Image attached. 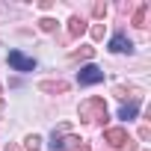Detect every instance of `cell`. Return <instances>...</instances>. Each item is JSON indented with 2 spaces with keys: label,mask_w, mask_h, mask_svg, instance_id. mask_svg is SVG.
Instances as JSON below:
<instances>
[{
  "label": "cell",
  "mask_w": 151,
  "mask_h": 151,
  "mask_svg": "<svg viewBox=\"0 0 151 151\" xmlns=\"http://www.w3.org/2000/svg\"><path fill=\"white\" fill-rule=\"evenodd\" d=\"M80 119L83 122H107V104H104V98H86L80 104Z\"/></svg>",
  "instance_id": "1"
},
{
  "label": "cell",
  "mask_w": 151,
  "mask_h": 151,
  "mask_svg": "<svg viewBox=\"0 0 151 151\" xmlns=\"http://www.w3.org/2000/svg\"><path fill=\"white\" fill-rule=\"evenodd\" d=\"M104 142H110L119 151H136V142H133V136L124 127H107L104 130Z\"/></svg>",
  "instance_id": "2"
},
{
  "label": "cell",
  "mask_w": 151,
  "mask_h": 151,
  "mask_svg": "<svg viewBox=\"0 0 151 151\" xmlns=\"http://www.w3.org/2000/svg\"><path fill=\"white\" fill-rule=\"evenodd\" d=\"M80 142H83L80 136L68 133V127H65V124H59V127L53 130V142H50V148H53V151H77V145H80Z\"/></svg>",
  "instance_id": "3"
},
{
  "label": "cell",
  "mask_w": 151,
  "mask_h": 151,
  "mask_svg": "<svg viewBox=\"0 0 151 151\" xmlns=\"http://www.w3.org/2000/svg\"><path fill=\"white\" fill-rule=\"evenodd\" d=\"M77 80H80V86H95V83H101V80H104V71H101V68H95V65H86V68H80Z\"/></svg>",
  "instance_id": "4"
},
{
  "label": "cell",
  "mask_w": 151,
  "mask_h": 151,
  "mask_svg": "<svg viewBox=\"0 0 151 151\" xmlns=\"http://www.w3.org/2000/svg\"><path fill=\"white\" fill-rule=\"evenodd\" d=\"M9 65H12L15 71H33V68H36V62H33L30 56H24L21 50H9Z\"/></svg>",
  "instance_id": "5"
},
{
  "label": "cell",
  "mask_w": 151,
  "mask_h": 151,
  "mask_svg": "<svg viewBox=\"0 0 151 151\" xmlns=\"http://www.w3.org/2000/svg\"><path fill=\"white\" fill-rule=\"evenodd\" d=\"M39 89H42V92H50V95H68L71 86H68L65 80H42Z\"/></svg>",
  "instance_id": "6"
},
{
  "label": "cell",
  "mask_w": 151,
  "mask_h": 151,
  "mask_svg": "<svg viewBox=\"0 0 151 151\" xmlns=\"http://www.w3.org/2000/svg\"><path fill=\"white\" fill-rule=\"evenodd\" d=\"M130 47H133V42H130L124 33L113 36V42H110V50H113V53H124V50H130Z\"/></svg>",
  "instance_id": "7"
},
{
  "label": "cell",
  "mask_w": 151,
  "mask_h": 151,
  "mask_svg": "<svg viewBox=\"0 0 151 151\" xmlns=\"http://www.w3.org/2000/svg\"><path fill=\"white\" fill-rule=\"evenodd\" d=\"M83 33H86V21H83L80 15H71V18H68V36L77 39V36H83Z\"/></svg>",
  "instance_id": "8"
},
{
  "label": "cell",
  "mask_w": 151,
  "mask_h": 151,
  "mask_svg": "<svg viewBox=\"0 0 151 151\" xmlns=\"http://www.w3.org/2000/svg\"><path fill=\"white\" fill-rule=\"evenodd\" d=\"M148 9H151L148 3H139L136 6V12H133V24L136 27H148Z\"/></svg>",
  "instance_id": "9"
},
{
  "label": "cell",
  "mask_w": 151,
  "mask_h": 151,
  "mask_svg": "<svg viewBox=\"0 0 151 151\" xmlns=\"http://www.w3.org/2000/svg\"><path fill=\"white\" fill-rule=\"evenodd\" d=\"M95 56V47H77V50H71V59H92Z\"/></svg>",
  "instance_id": "10"
},
{
  "label": "cell",
  "mask_w": 151,
  "mask_h": 151,
  "mask_svg": "<svg viewBox=\"0 0 151 151\" xmlns=\"http://www.w3.org/2000/svg\"><path fill=\"white\" fill-rule=\"evenodd\" d=\"M136 110H139V104H136V101H130V104H124V107L119 110V119H133V116H136Z\"/></svg>",
  "instance_id": "11"
},
{
  "label": "cell",
  "mask_w": 151,
  "mask_h": 151,
  "mask_svg": "<svg viewBox=\"0 0 151 151\" xmlns=\"http://www.w3.org/2000/svg\"><path fill=\"white\" fill-rule=\"evenodd\" d=\"M92 15H95V18H104V15H107V3H104V0H98V3L92 6Z\"/></svg>",
  "instance_id": "12"
},
{
  "label": "cell",
  "mask_w": 151,
  "mask_h": 151,
  "mask_svg": "<svg viewBox=\"0 0 151 151\" xmlns=\"http://www.w3.org/2000/svg\"><path fill=\"white\" fill-rule=\"evenodd\" d=\"M39 27H42L45 33H50V30H56V21H53V18H42V21H39Z\"/></svg>",
  "instance_id": "13"
},
{
  "label": "cell",
  "mask_w": 151,
  "mask_h": 151,
  "mask_svg": "<svg viewBox=\"0 0 151 151\" xmlns=\"http://www.w3.org/2000/svg\"><path fill=\"white\" fill-rule=\"evenodd\" d=\"M42 148V139L39 136H27V151H39Z\"/></svg>",
  "instance_id": "14"
},
{
  "label": "cell",
  "mask_w": 151,
  "mask_h": 151,
  "mask_svg": "<svg viewBox=\"0 0 151 151\" xmlns=\"http://www.w3.org/2000/svg\"><path fill=\"white\" fill-rule=\"evenodd\" d=\"M113 92H116V98H127V95H136L133 89H124V86H116Z\"/></svg>",
  "instance_id": "15"
},
{
  "label": "cell",
  "mask_w": 151,
  "mask_h": 151,
  "mask_svg": "<svg viewBox=\"0 0 151 151\" xmlns=\"http://www.w3.org/2000/svg\"><path fill=\"white\" fill-rule=\"evenodd\" d=\"M92 39H104V24H95L92 27Z\"/></svg>",
  "instance_id": "16"
},
{
  "label": "cell",
  "mask_w": 151,
  "mask_h": 151,
  "mask_svg": "<svg viewBox=\"0 0 151 151\" xmlns=\"http://www.w3.org/2000/svg\"><path fill=\"white\" fill-rule=\"evenodd\" d=\"M139 136H142V139H151V127H148V124H142V130H139Z\"/></svg>",
  "instance_id": "17"
},
{
  "label": "cell",
  "mask_w": 151,
  "mask_h": 151,
  "mask_svg": "<svg viewBox=\"0 0 151 151\" xmlns=\"http://www.w3.org/2000/svg\"><path fill=\"white\" fill-rule=\"evenodd\" d=\"M77 151H92V148H89V142H86V139H83V142H80V145H77Z\"/></svg>",
  "instance_id": "18"
},
{
  "label": "cell",
  "mask_w": 151,
  "mask_h": 151,
  "mask_svg": "<svg viewBox=\"0 0 151 151\" xmlns=\"http://www.w3.org/2000/svg\"><path fill=\"white\" fill-rule=\"evenodd\" d=\"M6 151H21V148L18 145H6Z\"/></svg>",
  "instance_id": "19"
},
{
  "label": "cell",
  "mask_w": 151,
  "mask_h": 151,
  "mask_svg": "<svg viewBox=\"0 0 151 151\" xmlns=\"http://www.w3.org/2000/svg\"><path fill=\"white\" fill-rule=\"evenodd\" d=\"M0 107H3V92H0Z\"/></svg>",
  "instance_id": "20"
}]
</instances>
